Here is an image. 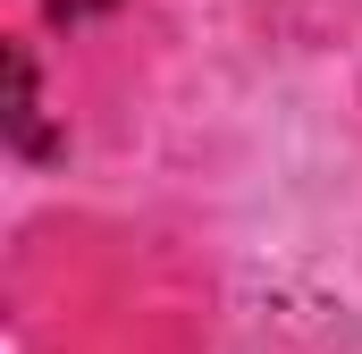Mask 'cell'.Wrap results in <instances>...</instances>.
Returning a JSON list of instances; mask_svg holds the SVG:
<instances>
[{"instance_id": "obj_1", "label": "cell", "mask_w": 362, "mask_h": 354, "mask_svg": "<svg viewBox=\"0 0 362 354\" xmlns=\"http://www.w3.org/2000/svg\"><path fill=\"white\" fill-rule=\"evenodd\" d=\"M8 127H17L25 152H42V127H34V59H25V51L8 59Z\"/></svg>"}]
</instances>
